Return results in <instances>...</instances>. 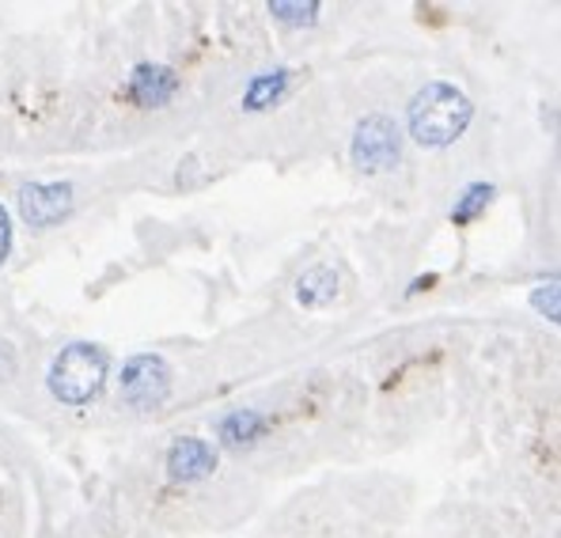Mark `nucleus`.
Masks as SVG:
<instances>
[{
	"mask_svg": "<svg viewBox=\"0 0 561 538\" xmlns=\"http://www.w3.org/2000/svg\"><path fill=\"white\" fill-rule=\"evenodd\" d=\"M407 118H410V134H414L417 145L444 148L463 137V129L470 126V118H474V106H470V99L456 84H440V80H436V84H425L410 99Z\"/></svg>",
	"mask_w": 561,
	"mask_h": 538,
	"instance_id": "1",
	"label": "nucleus"
},
{
	"mask_svg": "<svg viewBox=\"0 0 561 538\" xmlns=\"http://www.w3.org/2000/svg\"><path fill=\"white\" fill-rule=\"evenodd\" d=\"M106 353L92 342H72L49 364V394L65 405H88L106 379Z\"/></svg>",
	"mask_w": 561,
	"mask_h": 538,
	"instance_id": "2",
	"label": "nucleus"
},
{
	"mask_svg": "<svg viewBox=\"0 0 561 538\" xmlns=\"http://www.w3.org/2000/svg\"><path fill=\"white\" fill-rule=\"evenodd\" d=\"M118 394H122V402L134 405V410H156V405H163L171 394L168 360L156 357V353H137V357H129L122 364Z\"/></svg>",
	"mask_w": 561,
	"mask_h": 538,
	"instance_id": "3",
	"label": "nucleus"
},
{
	"mask_svg": "<svg viewBox=\"0 0 561 538\" xmlns=\"http://www.w3.org/2000/svg\"><path fill=\"white\" fill-rule=\"evenodd\" d=\"M350 156L360 171H368V175L391 171L402 156V137H399V129H394V122L383 118V114H368V118H360L357 129H353Z\"/></svg>",
	"mask_w": 561,
	"mask_h": 538,
	"instance_id": "4",
	"label": "nucleus"
},
{
	"mask_svg": "<svg viewBox=\"0 0 561 538\" xmlns=\"http://www.w3.org/2000/svg\"><path fill=\"white\" fill-rule=\"evenodd\" d=\"M72 213V182H31L20 190V217L31 228H49Z\"/></svg>",
	"mask_w": 561,
	"mask_h": 538,
	"instance_id": "5",
	"label": "nucleus"
},
{
	"mask_svg": "<svg viewBox=\"0 0 561 538\" xmlns=\"http://www.w3.org/2000/svg\"><path fill=\"white\" fill-rule=\"evenodd\" d=\"M217 470V451L202 436H179L168 448V474L175 482H202Z\"/></svg>",
	"mask_w": 561,
	"mask_h": 538,
	"instance_id": "6",
	"label": "nucleus"
},
{
	"mask_svg": "<svg viewBox=\"0 0 561 538\" xmlns=\"http://www.w3.org/2000/svg\"><path fill=\"white\" fill-rule=\"evenodd\" d=\"M175 91H179V77L168 65L145 61V65H137L134 77H129V95H134L140 106H163Z\"/></svg>",
	"mask_w": 561,
	"mask_h": 538,
	"instance_id": "7",
	"label": "nucleus"
},
{
	"mask_svg": "<svg viewBox=\"0 0 561 538\" xmlns=\"http://www.w3.org/2000/svg\"><path fill=\"white\" fill-rule=\"evenodd\" d=\"M262 433H266V417H262L259 410H232L217 421V436L225 444H232V448H239V444H254Z\"/></svg>",
	"mask_w": 561,
	"mask_h": 538,
	"instance_id": "8",
	"label": "nucleus"
},
{
	"mask_svg": "<svg viewBox=\"0 0 561 538\" xmlns=\"http://www.w3.org/2000/svg\"><path fill=\"white\" fill-rule=\"evenodd\" d=\"M334 296H337V273L330 266H311L296 281V300H300L304 308H327Z\"/></svg>",
	"mask_w": 561,
	"mask_h": 538,
	"instance_id": "9",
	"label": "nucleus"
},
{
	"mask_svg": "<svg viewBox=\"0 0 561 538\" xmlns=\"http://www.w3.org/2000/svg\"><path fill=\"white\" fill-rule=\"evenodd\" d=\"M288 88V69H274V72H259V77L247 84L243 91V106L247 111H266L274 106Z\"/></svg>",
	"mask_w": 561,
	"mask_h": 538,
	"instance_id": "10",
	"label": "nucleus"
},
{
	"mask_svg": "<svg viewBox=\"0 0 561 538\" xmlns=\"http://www.w3.org/2000/svg\"><path fill=\"white\" fill-rule=\"evenodd\" d=\"M490 197H493L490 182H470V186L463 190V197L456 202V209H451V220H456V225H470V220L490 205Z\"/></svg>",
	"mask_w": 561,
	"mask_h": 538,
	"instance_id": "11",
	"label": "nucleus"
},
{
	"mask_svg": "<svg viewBox=\"0 0 561 538\" xmlns=\"http://www.w3.org/2000/svg\"><path fill=\"white\" fill-rule=\"evenodd\" d=\"M270 15H277L280 23H293V27H300V23H316L319 4H316V0H308V4H288V0H274V4H270Z\"/></svg>",
	"mask_w": 561,
	"mask_h": 538,
	"instance_id": "12",
	"label": "nucleus"
},
{
	"mask_svg": "<svg viewBox=\"0 0 561 538\" xmlns=\"http://www.w3.org/2000/svg\"><path fill=\"white\" fill-rule=\"evenodd\" d=\"M531 304H535V311H539V314H547V319H558V277L535 285Z\"/></svg>",
	"mask_w": 561,
	"mask_h": 538,
	"instance_id": "13",
	"label": "nucleus"
},
{
	"mask_svg": "<svg viewBox=\"0 0 561 538\" xmlns=\"http://www.w3.org/2000/svg\"><path fill=\"white\" fill-rule=\"evenodd\" d=\"M8 251H12V220H8L4 205H0V262L8 259Z\"/></svg>",
	"mask_w": 561,
	"mask_h": 538,
	"instance_id": "14",
	"label": "nucleus"
}]
</instances>
